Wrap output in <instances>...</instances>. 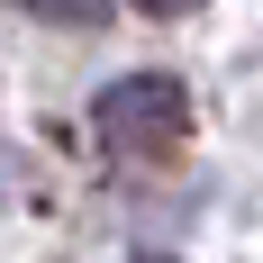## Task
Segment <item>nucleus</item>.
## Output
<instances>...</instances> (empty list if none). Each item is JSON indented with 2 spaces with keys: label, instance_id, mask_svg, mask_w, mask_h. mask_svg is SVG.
<instances>
[{
  "label": "nucleus",
  "instance_id": "3",
  "mask_svg": "<svg viewBox=\"0 0 263 263\" xmlns=\"http://www.w3.org/2000/svg\"><path fill=\"white\" fill-rule=\"evenodd\" d=\"M145 18H191V9H209V0H136Z\"/></svg>",
  "mask_w": 263,
  "mask_h": 263
},
{
  "label": "nucleus",
  "instance_id": "4",
  "mask_svg": "<svg viewBox=\"0 0 263 263\" xmlns=\"http://www.w3.org/2000/svg\"><path fill=\"white\" fill-rule=\"evenodd\" d=\"M136 263H173V254H136Z\"/></svg>",
  "mask_w": 263,
  "mask_h": 263
},
{
  "label": "nucleus",
  "instance_id": "1",
  "mask_svg": "<svg viewBox=\"0 0 263 263\" xmlns=\"http://www.w3.org/2000/svg\"><path fill=\"white\" fill-rule=\"evenodd\" d=\"M91 127H100L109 155H136V163L173 155V145L191 136V91L173 73H118L100 100H91Z\"/></svg>",
  "mask_w": 263,
  "mask_h": 263
},
{
  "label": "nucleus",
  "instance_id": "2",
  "mask_svg": "<svg viewBox=\"0 0 263 263\" xmlns=\"http://www.w3.org/2000/svg\"><path fill=\"white\" fill-rule=\"evenodd\" d=\"M9 9H27V18H46V27H100L118 0H9Z\"/></svg>",
  "mask_w": 263,
  "mask_h": 263
}]
</instances>
